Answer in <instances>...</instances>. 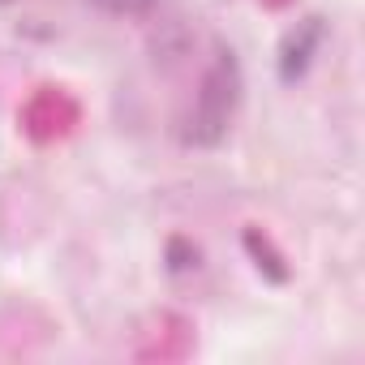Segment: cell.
<instances>
[{
    "label": "cell",
    "mask_w": 365,
    "mask_h": 365,
    "mask_svg": "<svg viewBox=\"0 0 365 365\" xmlns=\"http://www.w3.org/2000/svg\"><path fill=\"white\" fill-rule=\"evenodd\" d=\"M202 116H198V125H211V133L207 138H215L224 125H228V112H232V82H228V69L220 65L211 78H207V91H202Z\"/></svg>",
    "instance_id": "cell-1"
},
{
    "label": "cell",
    "mask_w": 365,
    "mask_h": 365,
    "mask_svg": "<svg viewBox=\"0 0 365 365\" xmlns=\"http://www.w3.org/2000/svg\"><path fill=\"white\" fill-rule=\"evenodd\" d=\"M95 5L108 9V14H116V18H142V14L155 9V0H95Z\"/></svg>",
    "instance_id": "cell-2"
}]
</instances>
